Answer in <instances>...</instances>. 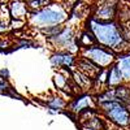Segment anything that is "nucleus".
<instances>
[{
    "mask_svg": "<svg viewBox=\"0 0 130 130\" xmlns=\"http://www.w3.org/2000/svg\"><path fill=\"white\" fill-rule=\"evenodd\" d=\"M0 75L3 77V79H7V78L9 77V72H8V69H2V70H0Z\"/></svg>",
    "mask_w": 130,
    "mask_h": 130,
    "instance_id": "a211bd4d",
    "label": "nucleus"
},
{
    "mask_svg": "<svg viewBox=\"0 0 130 130\" xmlns=\"http://www.w3.org/2000/svg\"><path fill=\"white\" fill-rule=\"evenodd\" d=\"M87 29L92 32L98 44L112 50L115 53L130 52V43L121 35L116 21H102L91 17L87 21Z\"/></svg>",
    "mask_w": 130,
    "mask_h": 130,
    "instance_id": "f257e3e1",
    "label": "nucleus"
},
{
    "mask_svg": "<svg viewBox=\"0 0 130 130\" xmlns=\"http://www.w3.org/2000/svg\"><path fill=\"white\" fill-rule=\"evenodd\" d=\"M115 64L117 65L118 70H120L124 83L130 82V52L120 53L118 56H116Z\"/></svg>",
    "mask_w": 130,
    "mask_h": 130,
    "instance_id": "9b49d317",
    "label": "nucleus"
},
{
    "mask_svg": "<svg viewBox=\"0 0 130 130\" xmlns=\"http://www.w3.org/2000/svg\"><path fill=\"white\" fill-rule=\"evenodd\" d=\"M75 62H77L78 70L82 72L83 74H86L87 77H90L91 79H94L96 75L99 74V72L103 69V68H100V67H98V65H96L95 62H92L91 60L86 59V57H83V56H81Z\"/></svg>",
    "mask_w": 130,
    "mask_h": 130,
    "instance_id": "9d476101",
    "label": "nucleus"
},
{
    "mask_svg": "<svg viewBox=\"0 0 130 130\" xmlns=\"http://www.w3.org/2000/svg\"><path fill=\"white\" fill-rule=\"evenodd\" d=\"M72 78L77 83L78 87L82 90H90L92 87V79L87 77L86 74H83L82 72H79L78 69H74L72 72Z\"/></svg>",
    "mask_w": 130,
    "mask_h": 130,
    "instance_id": "ddd939ff",
    "label": "nucleus"
},
{
    "mask_svg": "<svg viewBox=\"0 0 130 130\" xmlns=\"http://www.w3.org/2000/svg\"><path fill=\"white\" fill-rule=\"evenodd\" d=\"M81 55L86 59L91 60L100 68H108L116 61V53L112 50L103 47L100 44H98V43L87 48H82Z\"/></svg>",
    "mask_w": 130,
    "mask_h": 130,
    "instance_id": "20e7f679",
    "label": "nucleus"
},
{
    "mask_svg": "<svg viewBox=\"0 0 130 130\" xmlns=\"http://www.w3.org/2000/svg\"><path fill=\"white\" fill-rule=\"evenodd\" d=\"M90 108H96V103H95V99L89 94H83V95L77 96L69 104V111L75 115L81 113L85 109H90Z\"/></svg>",
    "mask_w": 130,
    "mask_h": 130,
    "instance_id": "6e6552de",
    "label": "nucleus"
},
{
    "mask_svg": "<svg viewBox=\"0 0 130 130\" xmlns=\"http://www.w3.org/2000/svg\"><path fill=\"white\" fill-rule=\"evenodd\" d=\"M78 115L81 117L82 130H105V121L96 113L95 108L85 109Z\"/></svg>",
    "mask_w": 130,
    "mask_h": 130,
    "instance_id": "423d86ee",
    "label": "nucleus"
},
{
    "mask_svg": "<svg viewBox=\"0 0 130 130\" xmlns=\"http://www.w3.org/2000/svg\"><path fill=\"white\" fill-rule=\"evenodd\" d=\"M27 17L31 26L44 29L50 26L62 25L68 20V10L64 8L62 4L51 2L48 5L31 12Z\"/></svg>",
    "mask_w": 130,
    "mask_h": 130,
    "instance_id": "f03ea898",
    "label": "nucleus"
},
{
    "mask_svg": "<svg viewBox=\"0 0 130 130\" xmlns=\"http://www.w3.org/2000/svg\"><path fill=\"white\" fill-rule=\"evenodd\" d=\"M51 2H52V0H27L26 5H27L29 10L34 12V10H38V9H40L43 7L48 5Z\"/></svg>",
    "mask_w": 130,
    "mask_h": 130,
    "instance_id": "f3484780",
    "label": "nucleus"
},
{
    "mask_svg": "<svg viewBox=\"0 0 130 130\" xmlns=\"http://www.w3.org/2000/svg\"><path fill=\"white\" fill-rule=\"evenodd\" d=\"M8 9L12 20L25 21V18L29 16V8L26 5V2H24V0H12L8 4Z\"/></svg>",
    "mask_w": 130,
    "mask_h": 130,
    "instance_id": "1a4fd4ad",
    "label": "nucleus"
},
{
    "mask_svg": "<svg viewBox=\"0 0 130 130\" xmlns=\"http://www.w3.org/2000/svg\"><path fill=\"white\" fill-rule=\"evenodd\" d=\"M69 77L68 75H65L64 72H57L53 74V83L55 86L59 89V90H64V91H69Z\"/></svg>",
    "mask_w": 130,
    "mask_h": 130,
    "instance_id": "2eb2a0df",
    "label": "nucleus"
},
{
    "mask_svg": "<svg viewBox=\"0 0 130 130\" xmlns=\"http://www.w3.org/2000/svg\"><path fill=\"white\" fill-rule=\"evenodd\" d=\"M77 43L79 48H87L90 46L96 44V40L92 35V32L89 29H86L79 34V37H77Z\"/></svg>",
    "mask_w": 130,
    "mask_h": 130,
    "instance_id": "4468645a",
    "label": "nucleus"
},
{
    "mask_svg": "<svg viewBox=\"0 0 130 130\" xmlns=\"http://www.w3.org/2000/svg\"><path fill=\"white\" fill-rule=\"evenodd\" d=\"M51 65L53 68H70L75 64V56L72 52H65V51H57L55 52L50 59Z\"/></svg>",
    "mask_w": 130,
    "mask_h": 130,
    "instance_id": "0eeeda50",
    "label": "nucleus"
},
{
    "mask_svg": "<svg viewBox=\"0 0 130 130\" xmlns=\"http://www.w3.org/2000/svg\"><path fill=\"white\" fill-rule=\"evenodd\" d=\"M124 79L122 75L118 70L117 65L113 62L111 68H107V81H105V87H116L118 85H122Z\"/></svg>",
    "mask_w": 130,
    "mask_h": 130,
    "instance_id": "f8f14e48",
    "label": "nucleus"
},
{
    "mask_svg": "<svg viewBox=\"0 0 130 130\" xmlns=\"http://www.w3.org/2000/svg\"><path fill=\"white\" fill-rule=\"evenodd\" d=\"M127 2H130V0H127Z\"/></svg>",
    "mask_w": 130,
    "mask_h": 130,
    "instance_id": "6ab92c4d",
    "label": "nucleus"
},
{
    "mask_svg": "<svg viewBox=\"0 0 130 130\" xmlns=\"http://www.w3.org/2000/svg\"><path fill=\"white\" fill-rule=\"evenodd\" d=\"M47 39L55 47L56 51H65L74 53L79 48L77 43V37L74 35V30L70 26H62L56 35L50 37Z\"/></svg>",
    "mask_w": 130,
    "mask_h": 130,
    "instance_id": "39448f33",
    "label": "nucleus"
},
{
    "mask_svg": "<svg viewBox=\"0 0 130 130\" xmlns=\"http://www.w3.org/2000/svg\"><path fill=\"white\" fill-rule=\"evenodd\" d=\"M47 107L50 109H55V112H57V111H61L62 108L67 107V102L60 96H53L47 102Z\"/></svg>",
    "mask_w": 130,
    "mask_h": 130,
    "instance_id": "dca6fc26",
    "label": "nucleus"
},
{
    "mask_svg": "<svg viewBox=\"0 0 130 130\" xmlns=\"http://www.w3.org/2000/svg\"><path fill=\"white\" fill-rule=\"evenodd\" d=\"M96 103L98 107L100 108V112L111 124H115L118 127L130 126V109L127 107L116 100H105Z\"/></svg>",
    "mask_w": 130,
    "mask_h": 130,
    "instance_id": "7ed1b4c3",
    "label": "nucleus"
}]
</instances>
